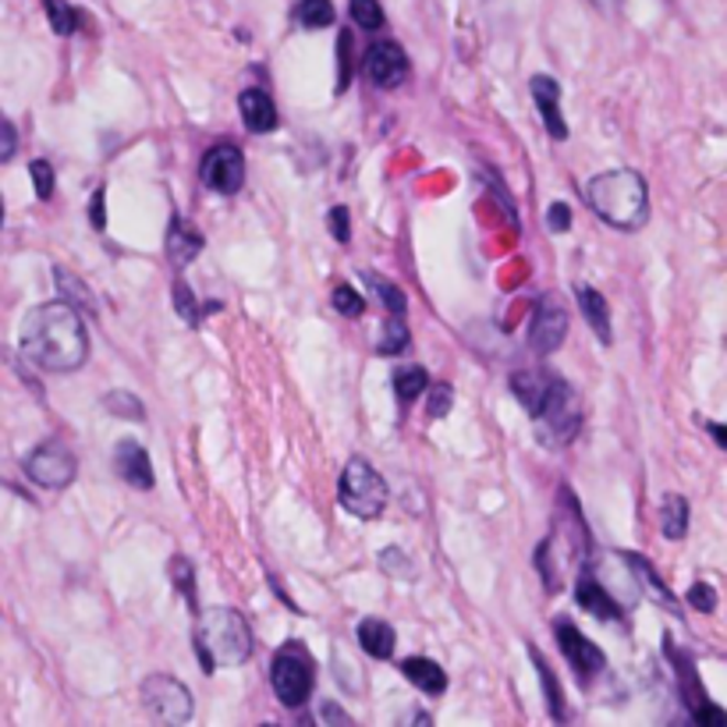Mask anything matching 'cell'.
<instances>
[{"label":"cell","mask_w":727,"mask_h":727,"mask_svg":"<svg viewBox=\"0 0 727 727\" xmlns=\"http://www.w3.org/2000/svg\"><path fill=\"white\" fill-rule=\"evenodd\" d=\"M75 454L65 444H54V440H46L25 458V476L46 489H65L75 480Z\"/></svg>","instance_id":"9c48e42d"},{"label":"cell","mask_w":727,"mask_h":727,"mask_svg":"<svg viewBox=\"0 0 727 727\" xmlns=\"http://www.w3.org/2000/svg\"><path fill=\"white\" fill-rule=\"evenodd\" d=\"M167 575H170V582H174V586L181 590V596H188V599H192V586H196V572H192V561H188V558H170V564H167Z\"/></svg>","instance_id":"836d02e7"},{"label":"cell","mask_w":727,"mask_h":727,"mask_svg":"<svg viewBox=\"0 0 727 727\" xmlns=\"http://www.w3.org/2000/svg\"><path fill=\"white\" fill-rule=\"evenodd\" d=\"M14 139H19V135H14V124L8 121L4 124V153H0V161H11V156H14Z\"/></svg>","instance_id":"ee69618b"},{"label":"cell","mask_w":727,"mask_h":727,"mask_svg":"<svg viewBox=\"0 0 727 727\" xmlns=\"http://www.w3.org/2000/svg\"><path fill=\"white\" fill-rule=\"evenodd\" d=\"M405 561H408V558H405V550H398V547H387L384 554H381L384 572L401 575V579H412V575H416V568H412V564H405Z\"/></svg>","instance_id":"74e56055"},{"label":"cell","mask_w":727,"mask_h":727,"mask_svg":"<svg viewBox=\"0 0 727 727\" xmlns=\"http://www.w3.org/2000/svg\"><path fill=\"white\" fill-rule=\"evenodd\" d=\"M271 685H274V695L284 703V706H306L309 695L316 689V663L309 657V650L298 639L284 642L280 650L274 653L271 660Z\"/></svg>","instance_id":"277c9868"},{"label":"cell","mask_w":727,"mask_h":727,"mask_svg":"<svg viewBox=\"0 0 727 727\" xmlns=\"http://www.w3.org/2000/svg\"><path fill=\"white\" fill-rule=\"evenodd\" d=\"M334 4L330 0H298L295 4V22L302 29H327L334 25Z\"/></svg>","instance_id":"cb8c5ba5"},{"label":"cell","mask_w":727,"mask_h":727,"mask_svg":"<svg viewBox=\"0 0 727 727\" xmlns=\"http://www.w3.org/2000/svg\"><path fill=\"white\" fill-rule=\"evenodd\" d=\"M355 636H359V646L370 657H376V660H390L394 657V642H398V636H394V628L387 621L362 618L359 628H355Z\"/></svg>","instance_id":"ffe728a7"},{"label":"cell","mask_w":727,"mask_h":727,"mask_svg":"<svg viewBox=\"0 0 727 727\" xmlns=\"http://www.w3.org/2000/svg\"><path fill=\"white\" fill-rule=\"evenodd\" d=\"M362 65H366V75L373 78V86H381V89H398L408 78V68H412L408 65V54L390 40L373 43L366 57H362Z\"/></svg>","instance_id":"7c38bea8"},{"label":"cell","mask_w":727,"mask_h":727,"mask_svg":"<svg viewBox=\"0 0 727 727\" xmlns=\"http://www.w3.org/2000/svg\"><path fill=\"white\" fill-rule=\"evenodd\" d=\"M19 348L33 366L46 373H75L89 359L86 320L65 298L36 306L22 320Z\"/></svg>","instance_id":"6da1fadb"},{"label":"cell","mask_w":727,"mask_h":727,"mask_svg":"<svg viewBox=\"0 0 727 727\" xmlns=\"http://www.w3.org/2000/svg\"><path fill=\"white\" fill-rule=\"evenodd\" d=\"M390 381H394V394H398L401 405H412L419 394L430 390V373H426L422 366H398Z\"/></svg>","instance_id":"7402d4cb"},{"label":"cell","mask_w":727,"mask_h":727,"mask_svg":"<svg viewBox=\"0 0 727 727\" xmlns=\"http://www.w3.org/2000/svg\"><path fill=\"white\" fill-rule=\"evenodd\" d=\"M103 202H107V188L100 185L97 192H92V202H89V220H92V228H97V231L107 228V210H103Z\"/></svg>","instance_id":"b9f144b4"},{"label":"cell","mask_w":727,"mask_h":727,"mask_svg":"<svg viewBox=\"0 0 727 727\" xmlns=\"http://www.w3.org/2000/svg\"><path fill=\"white\" fill-rule=\"evenodd\" d=\"M618 558H621L628 568H631V572L639 575V582L646 586V593H650V596L657 599V604H663V607H674V596H671V590L663 586V579L653 572L650 564H646V558H639V554H618Z\"/></svg>","instance_id":"603a6c76"},{"label":"cell","mask_w":727,"mask_h":727,"mask_svg":"<svg viewBox=\"0 0 727 727\" xmlns=\"http://www.w3.org/2000/svg\"><path fill=\"white\" fill-rule=\"evenodd\" d=\"M508 387L521 401V408H526L532 419H540L547 412V405L558 398V390L564 387V381L550 370H518V373H511Z\"/></svg>","instance_id":"8fae6325"},{"label":"cell","mask_w":727,"mask_h":727,"mask_svg":"<svg viewBox=\"0 0 727 727\" xmlns=\"http://www.w3.org/2000/svg\"><path fill=\"white\" fill-rule=\"evenodd\" d=\"M586 207L604 220L607 228L639 231L650 217V188L646 178L631 167L604 170L586 181Z\"/></svg>","instance_id":"7a4b0ae2"},{"label":"cell","mask_w":727,"mask_h":727,"mask_svg":"<svg viewBox=\"0 0 727 727\" xmlns=\"http://www.w3.org/2000/svg\"><path fill=\"white\" fill-rule=\"evenodd\" d=\"M529 657H532V663H536V671H540V682H543V692H547V706H550V717L554 720H564V700H561V685H558V678H554V671H550V663L532 650L529 646Z\"/></svg>","instance_id":"d4e9b609"},{"label":"cell","mask_w":727,"mask_h":727,"mask_svg":"<svg viewBox=\"0 0 727 727\" xmlns=\"http://www.w3.org/2000/svg\"><path fill=\"white\" fill-rule=\"evenodd\" d=\"M554 639H558V646H561V653H564V660L572 663V671L582 678V682H590L593 674H599L607 668V657H604V650L593 642V639H586L582 631L568 621V618H558L554 621Z\"/></svg>","instance_id":"30bf717a"},{"label":"cell","mask_w":727,"mask_h":727,"mask_svg":"<svg viewBox=\"0 0 727 727\" xmlns=\"http://www.w3.org/2000/svg\"><path fill=\"white\" fill-rule=\"evenodd\" d=\"M401 674H405L419 692H426V695H444V692H448V674H444V668H440V663L430 660V657H405V660H401Z\"/></svg>","instance_id":"ac0fdd59"},{"label":"cell","mask_w":727,"mask_h":727,"mask_svg":"<svg viewBox=\"0 0 727 727\" xmlns=\"http://www.w3.org/2000/svg\"><path fill=\"white\" fill-rule=\"evenodd\" d=\"M252 628L242 610L207 607L196 618V657L202 671L213 674L220 668H242L252 657Z\"/></svg>","instance_id":"3957f363"},{"label":"cell","mask_w":727,"mask_h":727,"mask_svg":"<svg viewBox=\"0 0 727 727\" xmlns=\"http://www.w3.org/2000/svg\"><path fill=\"white\" fill-rule=\"evenodd\" d=\"M366 284L370 288L381 295V302H384V309L387 312H394V316H405V309H408V298H405V291L398 288V284H390V280H384L381 274H366Z\"/></svg>","instance_id":"f546056e"},{"label":"cell","mask_w":727,"mask_h":727,"mask_svg":"<svg viewBox=\"0 0 727 727\" xmlns=\"http://www.w3.org/2000/svg\"><path fill=\"white\" fill-rule=\"evenodd\" d=\"M327 224H330V234H334V242H341V245L352 242V220H348V210H344V207L330 210Z\"/></svg>","instance_id":"f35d334b"},{"label":"cell","mask_w":727,"mask_h":727,"mask_svg":"<svg viewBox=\"0 0 727 727\" xmlns=\"http://www.w3.org/2000/svg\"><path fill=\"white\" fill-rule=\"evenodd\" d=\"M29 174H33V181H36V196L46 202L54 196V167H51V161H33L29 164Z\"/></svg>","instance_id":"d590c367"},{"label":"cell","mask_w":727,"mask_h":727,"mask_svg":"<svg viewBox=\"0 0 727 727\" xmlns=\"http://www.w3.org/2000/svg\"><path fill=\"white\" fill-rule=\"evenodd\" d=\"M572 320H568V309L561 306L558 295H543L532 309V330H529V344L536 355H554L564 344Z\"/></svg>","instance_id":"ba28073f"},{"label":"cell","mask_w":727,"mask_h":727,"mask_svg":"<svg viewBox=\"0 0 727 727\" xmlns=\"http://www.w3.org/2000/svg\"><path fill=\"white\" fill-rule=\"evenodd\" d=\"M323 720L327 724H352V717H348L344 709H338L334 703H323Z\"/></svg>","instance_id":"7bdbcfd3"},{"label":"cell","mask_w":727,"mask_h":727,"mask_svg":"<svg viewBox=\"0 0 727 727\" xmlns=\"http://www.w3.org/2000/svg\"><path fill=\"white\" fill-rule=\"evenodd\" d=\"M239 114L245 121V129L256 132V135L274 132L277 124H280V114H277V107L271 100V92H263V89H245L242 92V97H239Z\"/></svg>","instance_id":"2e32d148"},{"label":"cell","mask_w":727,"mask_h":727,"mask_svg":"<svg viewBox=\"0 0 727 727\" xmlns=\"http://www.w3.org/2000/svg\"><path fill=\"white\" fill-rule=\"evenodd\" d=\"M706 430H709V437H714L717 444L727 451V426H720V422H706Z\"/></svg>","instance_id":"f6af8a7d"},{"label":"cell","mask_w":727,"mask_h":727,"mask_svg":"<svg viewBox=\"0 0 727 727\" xmlns=\"http://www.w3.org/2000/svg\"><path fill=\"white\" fill-rule=\"evenodd\" d=\"M575 298H579V309H582V316H586V323H590L593 334H596L599 341H604V344H610L614 334H610V309H607V298L599 295L596 288H586V284H579V288H575Z\"/></svg>","instance_id":"d6986e66"},{"label":"cell","mask_w":727,"mask_h":727,"mask_svg":"<svg viewBox=\"0 0 727 727\" xmlns=\"http://www.w3.org/2000/svg\"><path fill=\"white\" fill-rule=\"evenodd\" d=\"M689 604L700 610V614H709V610H717V593H714V586L709 582H692V590H689Z\"/></svg>","instance_id":"8d00e7d4"},{"label":"cell","mask_w":727,"mask_h":727,"mask_svg":"<svg viewBox=\"0 0 727 727\" xmlns=\"http://www.w3.org/2000/svg\"><path fill=\"white\" fill-rule=\"evenodd\" d=\"M532 100H536V110H540V118L547 124V135L554 142H564L568 139V121L561 118V86L554 75H532Z\"/></svg>","instance_id":"4fadbf2b"},{"label":"cell","mask_w":727,"mask_h":727,"mask_svg":"<svg viewBox=\"0 0 727 727\" xmlns=\"http://www.w3.org/2000/svg\"><path fill=\"white\" fill-rule=\"evenodd\" d=\"M408 348V327H405V320L401 316H387L384 320V338L376 341V352L381 355H398V352H405Z\"/></svg>","instance_id":"4316f807"},{"label":"cell","mask_w":727,"mask_h":727,"mask_svg":"<svg viewBox=\"0 0 727 727\" xmlns=\"http://www.w3.org/2000/svg\"><path fill=\"white\" fill-rule=\"evenodd\" d=\"M338 65H341V78H338V92L348 89V78H352V68H348V51H352V33H341L338 40Z\"/></svg>","instance_id":"60d3db41"},{"label":"cell","mask_w":727,"mask_h":727,"mask_svg":"<svg viewBox=\"0 0 727 727\" xmlns=\"http://www.w3.org/2000/svg\"><path fill=\"white\" fill-rule=\"evenodd\" d=\"M575 599H579V607H586L590 614H596L599 621H621V618H625V610H621L618 599H614L604 582H596L590 572L579 575V582H575Z\"/></svg>","instance_id":"9a60e30c"},{"label":"cell","mask_w":727,"mask_h":727,"mask_svg":"<svg viewBox=\"0 0 727 727\" xmlns=\"http://www.w3.org/2000/svg\"><path fill=\"white\" fill-rule=\"evenodd\" d=\"M202 234L196 228H188L178 213H170V228H167V260L174 271H185L188 263H192L199 252H202Z\"/></svg>","instance_id":"e0dca14e"},{"label":"cell","mask_w":727,"mask_h":727,"mask_svg":"<svg viewBox=\"0 0 727 727\" xmlns=\"http://www.w3.org/2000/svg\"><path fill=\"white\" fill-rule=\"evenodd\" d=\"M348 11H352V22H355L359 29H370V33L384 29V22H387L381 0H352V4H348Z\"/></svg>","instance_id":"4dcf8cb0"},{"label":"cell","mask_w":727,"mask_h":727,"mask_svg":"<svg viewBox=\"0 0 727 727\" xmlns=\"http://www.w3.org/2000/svg\"><path fill=\"white\" fill-rule=\"evenodd\" d=\"M660 532L668 536V540H682V536L689 532V500L678 497V494H668L660 500Z\"/></svg>","instance_id":"44dd1931"},{"label":"cell","mask_w":727,"mask_h":727,"mask_svg":"<svg viewBox=\"0 0 727 727\" xmlns=\"http://www.w3.org/2000/svg\"><path fill=\"white\" fill-rule=\"evenodd\" d=\"M338 497H341V508L355 518H381L387 508V483L384 476L376 472L366 458H352L341 472V483H338Z\"/></svg>","instance_id":"5b68a950"},{"label":"cell","mask_w":727,"mask_h":727,"mask_svg":"<svg viewBox=\"0 0 727 727\" xmlns=\"http://www.w3.org/2000/svg\"><path fill=\"white\" fill-rule=\"evenodd\" d=\"M593 4H596L599 11H614V8H621V0H593Z\"/></svg>","instance_id":"bcb514c9"},{"label":"cell","mask_w":727,"mask_h":727,"mask_svg":"<svg viewBox=\"0 0 727 727\" xmlns=\"http://www.w3.org/2000/svg\"><path fill=\"white\" fill-rule=\"evenodd\" d=\"M46 19H51V29L57 36H71L78 29V11L68 4V0H43Z\"/></svg>","instance_id":"f1b7e54d"},{"label":"cell","mask_w":727,"mask_h":727,"mask_svg":"<svg viewBox=\"0 0 727 727\" xmlns=\"http://www.w3.org/2000/svg\"><path fill=\"white\" fill-rule=\"evenodd\" d=\"M114 469H118V476L135 489H153V483H156L150 454L142 444H135V440H121V444L114 448Z\"/></svg>","instance_id":"5bb4252c"},{"label":"cell","mask_w":727,"mask_h":727,"mask_svg":"<svg viewBox=\"0 0 727 727\" xmlns=\"http://www.w3.org/2000/svg\"><path fill=\"white\" fill-rule=\"evenodd\" d=\"M202 185L217 196H234L245 185V153L234 142H217L199 161Z\"/></svg>","instance_id":"52a82bcc"},{"label":"cell","mask_w":727,"mask_h":727,"mask_svg":"<svg viewBox=\"0 0 727 727\" xmlns=\"http://www.w3.org/2000/svg\"><path fill=\"white\" fill-rule=\"evenodd\" d=\"M454 408V390L448 384H433L426 390V416L430 419H444Z\"/></svg>","instance_id":"1f68e13d"},{"label":"cell","mask_w":727,"mask_h":727,"mask_svg":"<svg viewBox=\"0 0 727 727\" xmlns=\"http://www.w3.org/2000/svg\"><path fill=\"white\" fill-rule=\"evenodd\" d=\"M330 302H334V309H338L341 316H352V320H355V316L366 312V298H362L355 288H348V284H338L334 298H330Z\"/></svg>","instance_id":"d6a6232c"},{"label":"cell","mask_w":727,"mask_h":727,"mask_svg":"<svg viewBox=\"0 0 727 727\" xmlns=\"http://www.w3.org/2000/svg\"><path fill=\"white\" fill-rule=\"evenodd\" d=\"M103 408L107 412H114L118 419H132V422H142L146 419V408H142V401L135 398L132 390H114L103 398Z\"/></svg>","instance_id":"83f0119b"},{"label":"cell","mask_w":727,"mask_h":727,"mask_svg":"<svg viewBox=\"0 0 727 727\" xmlns=\"http://www.w3.org/2000/svg\"><path fill=\"white\" fill-rule=\"evenodd\" d=\"M142 706L156 724H185L192 717V692L170 674H150L142 682Z\"/></svg>","instance_id":"8992f818"},{"label":"cell","mask_w":727,"mask_h":727,"mask_svg":"<svg viewBox=\"0 0 727 727\" xmlns=\"http://www.w3.org/2000/svg\"><path fill=\"white\" fill-rule=\"evenodd\" d=\"M547 228L554 231V234H564L568 228H572V210H568V202H550Z\"/></svg>","instance_id":"ab89813d"},{"label":"cell","mask_w":727,"mask_h":727,"mask_svg":"<svg viewBox=\"0 0 727 727\" xmlns=\"http://www.w3.org/2000/svg\"><path fill=\"white\" fill-rule=\"evenodd\" d=\"M54 280H57L60 295H65V302H71V306H86L89 312H97V298H92V291L86 288V284H78L75 274H68L65 266H54Z\"/></svg>","instance_id":"484cf974"},{"label":"cell","mask_w":727,"mask_h":727,"mask_svg":"<svg viewBox=\"0 0 727 727\" xmlns=\"http://www.w3.org/2000/svg\"><path fill=\"white\" fill-rule=\"evenodd\" d=\"M174 306H178V312H181L192 327L202 323V309H199V302L192 298V291H188V284H185V280L174 284Z\"/></svg>","instance_id":"e575fe53"}]
</instances>
